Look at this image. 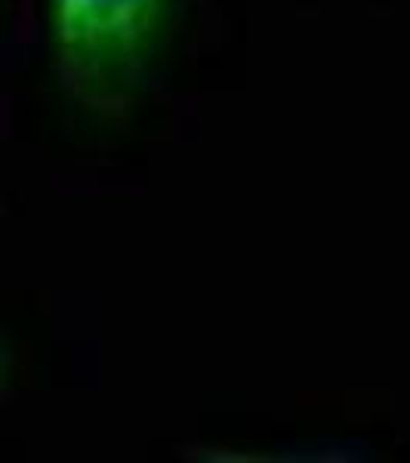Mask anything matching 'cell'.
Wrapping results in <instances>:
<instances>
[{"label": "cell", "mask_w": 410, "mask_h": 463, "mask_svg": "<svg viewBox=\"0 0 410 463\" xmlns=\"http://www.w3.org/2000/svg\"><path fill=\"white\" fill-rule=\"evenodd\" d=\"M167 0H50L56 69L78 106L121 115L158 47Z\"/></svg>", "instance_id": "6da1fadb"}, {"label": "cell", "mask_w": 410, "mask_h": 463, "mask_svg": "<svg viewBox=\"0 0 410 463\" xmlns=\"http://www.w3.org/2000/svg\"><path fill=\"white\" fill-rule=\"evenodd\" d=\"M4 374H6V353H4V346H0V383H4Z\"/></svg>", "instance_id": "7a4b0ae2"}]
</instances>
